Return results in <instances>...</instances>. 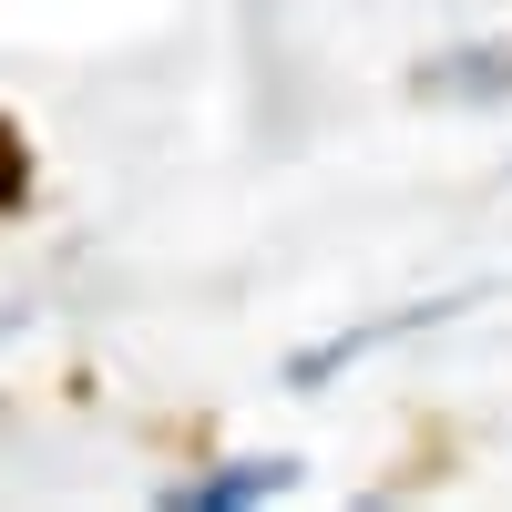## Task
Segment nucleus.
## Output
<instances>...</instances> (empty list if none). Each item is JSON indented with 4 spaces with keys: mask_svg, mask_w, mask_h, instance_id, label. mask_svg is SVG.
Segmentation results:
<instances>
[{
    "mask_svg": "<svg viewBox=\"0 0 512 512\" xmlns=\"http://www.w3.org/2000/svg\"><path fill=\"white\" fill-rule=\"evenodd\" d=\"M410 82H420V93H441V103H502V93H512V41H461V52H431Z\"/></svg>",
    "mask_w": 512,
    "mask_h": 512,
    "instance_id": "f03ea898",
    "label": "nucleus"
},
{
    "mask_svg": "<svg viewBox=\"0 0 512 512\" xmlns=\"http://www.w3.org/2000/svg\"><path fill=\"white\" fill-rule=\"evenodd\" d=\"M277 492H297V461L287 451H246V461H216V472L175 482L164 502H175V512H256V502H277Z\"/></svg>",
    "mask_w": 512,
    "mask_h": 512,
    "instance_id": "f257e3e1",
    "label": "nucleus"
}]
</instances>
